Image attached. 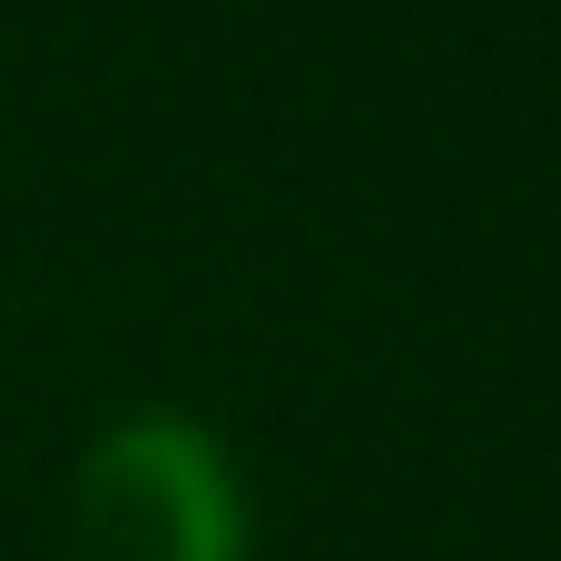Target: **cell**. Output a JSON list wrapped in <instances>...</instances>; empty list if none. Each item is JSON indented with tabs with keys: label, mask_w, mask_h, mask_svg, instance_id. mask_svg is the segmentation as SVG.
<instances>
[{
	"label": "cell",
	"mask_w": 561,
	"mask_h": 561,
	"mask_svg": "<svg viewBox=\"0 0 561 561\" xmlns=\"http://www.w3.org/2000/svg\"><path fill=\"white\" fill-rule=\"evenodd\" d=\"M79 561H247L227 444L187 414H128L79 463Z\"/></svg>",
	"instance_id": "6da1fadb"
}]
</instances>
